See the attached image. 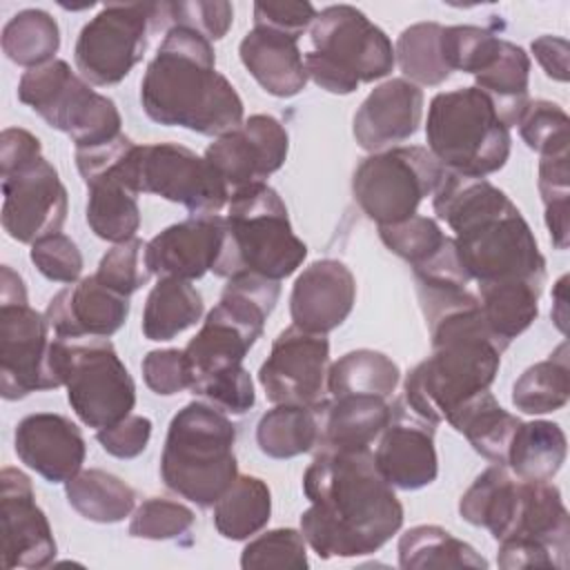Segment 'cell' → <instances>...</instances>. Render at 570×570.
<instances>
[{
	"instance_id": "obj_1",
	"label": "cell",
	"mask_w": 570,
	"mask_h": 570,
	"mask_svg": "<svg viewBox=\"0 0 570 570\" xmlns=\"http://www.w3.org/2000/svg\"><path fill=\"white\" fill-rule=\"evenodd\" d=\"M305 543L321 557H365L403 525V505L370 450H321L303 474Z\"/></svg>"
},
{
	"instance_id": "obj_2",
	"label": "cell",
	"mask_w": 570,
	"mask_h": 570,
	"mask_svg": "<svg viewBox=\"0 0 570 570\" xmlns=\"http://www.w3.org/2000/svg\"><path fill=\"white\" fill-rule=\"evenodd\" d=\"M434 214L454 232V247L470 281L479 285L546 283V258L505 191L485 178L448 171L432 200Z\"/></svg>"
},
{
	"instance_id": "obj_3",
	"label": "cell",
	"mask_w": 570,
	"mask_h": 570,
	"mask_svg": "<svg viewBox=\"0 0 570 570\" xmlns=\"http://www.w3.org/2000/svg\"><path fill=\"white\" fill-rule=\"evenodd\" d=\"M147 118L203 136H223L245 118L234 85L216 71L212 42L187 27H171L140 80Z\"/></svg>"
},
{
	"instance_id": "obj_4",
	"label": "cell",
	"mask_w": 570,
	"mask_h": 570,
	"mask_svg": "<svg viewBox=\"0 0 570 570\" xmlns=\"http://www.w3.org/2000/svg\"><path fill=\"white\" fill-rule=\"evenodd\" d=\"M432 354L405 376V401L414 414L441 423L470 396L490 390L505 347L490 334L479 296L425 318Z\"/></svg>"
},
{
	"instance_id": "obj_5",
	"label": "cell",
	"mask_w": 570,
	"mask_h": 570,
	"mask_svg": "<svg viewBox=\"0 0 570 570\" xmlns=\"http://www.w3.org/2000/svg\"><path fill=\"white\" fill-rule=\"evenodd\" d=\"M307 256V245L294 234L287 207L267 183L229 194L223 252L214 274L232 278L256 274L269 281L292 276Z\"/></svg>"
},
{
	"instance_id": "obj_6",
	"label": "cell",
	"mask_w": 570,
	"mask_h": 570,
	"mask_svg": "<svg viewBox=\"0 0 570 570\" xmlns=\"http://www.w3.org/2000/svg\"><path fill=\"white\" fill-rule=\"evenodd\" d=\"M236 425L205 401H191L169 421L160 454L163 483L183 499L212 508L238 476Z\"/></svg>"
},
{
	"instance_id": "obj_7",
	"label": "cell",
	"mask_w": 570,
	"mask_h": 570,
	"mask_svg": "<svg viewBox=\"0 0 570 570\" xmlns=\"http://www.w3.org/2000/svg\"><path fill=\"white\" fill-rule=\"evenodd\" d=\"M425 138L428 149L445 171L468 178L499 171L512 147L510 127L476 87L436 94L428 109Z\"/></svg>"
},
{
	"instance_id": "obj_8",
	"label": "cell",
	"mask_w": 570,
	"mask_h": 570,
	"mask_svg": "<svg viewBox=\"0 0 570 570\" xmlns=\"http://www.w3.org/2000/svg\"><path fill=\"white\" fill-rule=\"evenodd\" d=\"M309 40L312 51L303 56L307 78L330 94L347 96L361 82L385 78L396 62L387 33L352 4L316 11Z\"/></svg>"
},
{
	"instance_id": "obj_9",
	"label": "cell",
	"mask_w": 570,
	"mask_h": 570,
	"mask_svg": "<svg viewBox=\"0 0 570 570\" xmlns=\"http://www.w3.org/2000/svg\"><path fill=\"white\" fill-rule=\"evenodd\" d=\"M0 176L2 227L13 240L33 245L62 229L67 189L31 131L7 127L0 134Z\"/></svg>"
},
{
	"instance_id": "obj_10",
	"label": "cell",
	"mask_w": 570,
	"mask_h": 570,
	"mask_svg": "<svg viewBox=\"0 0 570 570\" xmlns=\"http://www.w3.org/2000/svg\"><path fill=\"white\" fill-rule=\"evenodd\" d=\"M18 98L49 127L67 134L76 149L98 147L120 136L122 118L116 102L91 89L60 58L27 69L18 82Z\"/></svg>"
},
{
	"instance_id": "obj_11",
	"label": "cell",
	"mask_w": 570,
	"mask_h": 570,
	"mask_svg": "<svg viewBox=\"0 0 570 570\" xmlns=\"http://www.w3.org/2000/svg\"><path fill=\"white\" fill-rule=\"evenodd\" d=\"M53 367L85 425L102 430L131 414L136 385L107 338L53 336Z\"/></svg>"
},
{
	"instance_id": "obj_12",
	"label": "cell",
	"mask_w": 570,
	"mask_h": 570,
	"mask_svg": "<svg viewBox=\"0 0 570 570\" xmlns=\"http://www.w3.org/2000/svg\"><path fill=\"white\" fill-rule=\"evenodd\" d=\"M53 367V336L45 314L27 301V287L9 265L0 269V394L18 401L60 387Z\"/></svg>"
},
{
	"instance_id": "obj_13",
	"label": "cell",
	"mask_w": 570,
	"mask_h": 570,
	"mask_svg": "<svg viewBox=\"0 0 570 570\" xmlns=\"http://www.w3.org/2000/svg\"><path fill=\"white\" fill-rule=\"evenodd\" d=\"M445 167L428 147H392L361 160L352 176V194L363 214L379 227L416 214L425 196H434Z\"/></svg>"
},
{
	"instance_id": "obj_14",
	"label": "cell",
	"mask_w": 570,
	"mask_h": 570,
	"mask_svg": "<svg viewBox=\"0 0 570 570\" xmlns=\"http://www.w3.org/2000/svg\"><path fill=\"white\" fill-rule=\"evenodd\" d=\"M136 154L138 145L125 134L98 147L76 149V167L87 185V225L114 245L134 238L140 227Z\"/></svg>"
},
{
	"instance_id": "obj_15",
	"label": "cell",
	"mask_w": 570,
	"mask_h": 570,
	"mask_svg": "<svg viewBox=\"0 0 570 570\" xmlns=\"http://www.w3.org/2000/svg\"><path fill=\"white\" fill-rule=\"evenodd\" d=\"M154 20L156 2L105 4L78 33L73 60L80 76L96 87L118 85L142 60Z\"/></svg>"
},
{
	"instance_id": "obj_16",
	"label": "cell",
	"mask_w": 570,
	"mask_h": 570,
	"mask_svg": "<svg viewBox=\"0 0 570 570\" xmlns=\"http://www.w3.org/2000/svg\"><path fill=\"white\" fill-rule=\"evenodd\" d=\"M570 517L550 481H523L517 517L499 541L497 563L514 568H568Z\"/></svg>"
},
{
	"instance_id": "obj_17",
	"label": "cell",
	"mask_w": 570,
	"mask_h": 570,
	"mask_svg": "<svg viewBox=\"0 0 570 570\" xmlns=\"http://www.w3.org/2000/svg\"><path fill=\"white\" fill-rule=\"evenodd\" d=\"M136 183L140 194L178 203L191 216H216L229 200V187L214 165L178 142L138 145Z\"/></svg>"
},
{
	"instance_id": "obj_18",
	"label": "cell",
	"mask_w": 570,
	"mask_h": 570,
	"mask_svg": "<svg viewBox=\"0 0 570 570\" xmlns=\"http://www.w3.org/2000/svg\"><path fill=\"white\" fill-rule=\"evenodd\" d=\"M330 341L296 325L283 330L258 370L265 396L274 405L321 407L327 392Z\"/></svg>"
},
{
	"instance_id": "obj_19",
	"label": "cell",
	"mask_w": 570,
	"mask_h": 570,
	"mask_svg": "<svg viewBox=\"0 0 570 570\" xmlns=\"http://www.w3.org/2000/svg\"><path fill=\"white\" fill-rule=\"evenodd\" d=\"M287 149L289 136L281 120L267 114H254L236 129L218 136L205 149V158L232 194L240 187L265 183L267 176L283 167Z\"/></svg>"
},
{
	"instance_id": "obj_20",
	"label": "cell",
	"mask_w": 570,
	"mask_h": 570,
	"mask_svg": "<svg viewBox=\"0 0 570 570\" xmlns=\"http://www.w3.org/2000/svg\"><path fill=\"white\" fill-rule=\"evenodd\" d=\"M0 510H2V566L47 568L58 552L47 514L36 503L29 476L16 468L0 472Z\"/></svg>"
},
{
	"instance_id": "obj_21",
	"label": "cell",
	"mask_w": 570,
	"mask_h": 570,
	"mask_svg": "<svg viewBox=\"0 0 570 570\" xmlns=\"http://www.w3.org/2000/svg\"><path fill=\"white\" fill-rule=\"evenodd\" d=\"M374 463L381 476L396 490H421L439 474L434 448V423L403 410V401L392 405V419L381 432Z\"/></svg>"
},
{
	"instance_id": "obj_22",
	"label": "cell",
	"mask_w": 570,
	"mask_h": 570,
	"mask_svg": "<svg viewBox=\"0 0 570 570\" xmlns=\"http://www.w3.org/2000/svg\"><path fill=\"white\" fill-rule=\"evenodd\" d=\"M223 240L225 216H191L156 234L145 245V263L158 278L196 281L214 269Z\"/></svg>"
},
{
	"instance_id": "obj_23",
	"label": "cell",
	"mask_w": 570,
	"mask_h": 570,
	"mask_svg": "<svg viewBox=\"0 0 570 570\" xmlns=\"http://www.w3.org/2000/svg\"><path fill=\"white\" fill-rule=\"evenodd\" d=\"M129 316V296L85 276L60 289L47 305L45 318L56 338H107Z\"/></svg>"
},
{
	"instance_id": "obj_24",
	"label": "cell",
	"mask_w": 570,
	"mask_h": 570,
	"mask_svg": "<svg viewBox=\"0 0 570 570\" xmlns=\"http://www.w3.org/2000/svg\"><path fill=\"white\" fill-rule=\"evenodd\" d=\"M18 459L49 483H67L85 463L87 445L80 428L62 414L36 412L16 425Z\"/></svg>"
},
{
	"instance_id": "obj_25",
	"label": "cell",
	"mask_w": 570,
	"mask_h": 570,
	"mask_svg": "<svg viewBox=\"0 0 570 570\" xmlns=\"http://www.w3.org/2000/svg\"><path fill=\"white\" fill-rule=\"evenodd\" d=\"M356 301V281L350 267L334 258L309 263L296 278L289 314L296 327L327 334L345 323Z\"/></svg>"
},
{
	"instance_id": "obj_26",
	"label": "cell",
	"mask_w": 570,
	"mask_h": 570,
	"mask_svg": "<svg viewBox=\"0 0 570 570\" xmlns=\"http://www.w3.org/2000/svg\"><path fill=\"white\" fill-rule=\"evenodd\" d=\"M423 120V91L405 78H390L374 87L352 120L361 149L381 151L412 138Z\"/></svg>"
},
{
	"instance_id": "obj_27",
	"label": "cell",
	"mask_w": 570,
	"mask_h": 570,
	"mask_svg": "<svg viewBox=\"0 0 570 570\" xmlns=\"http://www.w3.org/2000/svg\"><path fill=\"white\" fill-rule=\"evenodd\" d=\"M238 56L252 78L276 98H292L307 85L305 60L298 49V38L254 27L238 45Z\"/></svg>"
},
{
	"instance_id": "obj_28",
	"label": "cell",
	"mask_w": 570,
	"mask_h": 570,
	"mask_svg": "<svg viewBox=\"0 0 570 570\" xmlns=\"http://www.w3.org/2000/svg\"><path fill=\"white\" fill-rule=\"evenodd\" d=\"M321 414V450H370L392 419L387 399L370 394L327 396L318 407Z\"/></svg>"
},
{
	"instance_id": "obj_29",
	"label": "cell",
	"mask_w": 570,
	"mask_h": 570,
	"mask_svg": "<svg viewBox=\"0 0 570 570\" xmlns=\"http://www.w3.org/2000/svg\"><path fill=\"white\" fill-rule=\"evenodd\" d=\"M521 479H517L508 465L494 463L483 470L459 501V514L463 521L476 528H485L497 541H501L519 510Z\"/></svg>"
},
{
	"instance_id": "obj_30",
	"label": "cell",
	"mask_w": 570,
	"mask_h": 570,
	"mask_svg": "<svg viewBox=\"0 0 570 570\" xmlns=\"http://www.w3.org/2000/svg\"><path fill=\"white\" fill-rule=\"evenodd\" d=\"M459 434H463L470 445L492 463H508V448L519 428V416L510 414L499 405V401L483 390L468 401H463L456 410H452L445 419Z\"/></svg>"
},
{
	"instance_id": "obj_31",
	"label": "cell",
	"mask_w": 570,
	"mask_h": 570,
	"mask_svg": "<svg viewBox=\"0 0 570 570\" xmlns=\"http://www.w3.org/2000/svg\"><path fill=\"white\" fill-rule=\"evenodd\" d=\"M543 285L530 281H505L479 285V307L490 334L508 347L539 314Z\"/></svg>"
},
{
	"instance_id": "obj_32",
	"label": "cell",
	"mask_w": 570,
	"mask_h": 570,
	"mask_svg": "<svg viewBox=\"0 0 570 570\" xmlns=\"http://www.w3.org/2000/svg\"><path fill=\"white\" fill-rule=\"evenodd\" d=\"M474 78V87L492 100L501 120L514 127L530 102V56L519 45L501 40L494 60Z\"/></svg>"
},
{
	"instance_id": "obj_33",
	"label": "cell",
	"mask_w": 570,
	"mask_h": 570,
	"mask_svg": "<svg viewBox=\"0 0 570 570\" xmlns=\"http://www.w3.org/2000/svg\"><path fill=\"white\" fill-rule=\"evenodd\" d=\"M203 296L191 281L158 278L142 309V334L149 341H171L203 316Z\"/></svg>"
},
{
	"instance_id": "obj_34",
	"label": "cell",
	"mask_w": 570,
	"mask_h": 570,
	"mask_svg": "<svg viewBox=\"0 0 570 570\" xmlns=\"http://www.w3.org/2000/svg\"><path fill=\"white\" fill-rule=\"evenodd\" d=\"M566 434L552 421L519 423L510 448L508 463L517 479L552 481L566 461Z\"/></svg>"
},
{
	"instance_id": "obj_35",
	"label": "cell",
	"mask_w": 570,
	"mask_h": 570,
	"mask_svg": "<svg viewBox=\"0 0 570 570\" xmlns=\"http://www.w3.org/2000/svg\"><path fill=\"white\" fill-rule=\"evenodd\" d=\"M65 494L69 505L94 523H118L136 505V490L120 476L98 468L80 470L65 483Z\"/></svg>"
},
{
	"instance_id": "obj_36",
	"label": "cell",
	"mask_w": 570,
	"mask_h": 570,
	"mask_svg": "<svg viewBox=\"0 0 570 570\" xmlns=\"http://www.w3.org/2000/svg\"><path fill=\"white\" fill-rule=\"evenodd\" d=\"M272 514V492L258 476L238 474L214 503V525L229 541H245L261 532Z\"/></svg>"
},
{
	"instance_id": "obj_37",
	"label": "cell",
	"mask_w": 570,
	"mask_h": 570,
	"mask_svg": "<svg viewBox=\"0 0 570 570\" xmlns=\"http://www.w3.org/2000/svg\"><path fill=\"white\" fill-rule=\"evenodd\" d=\"M321 441L318 407L274 405L256 425L258 450L272 459H294Z\"/></svg>"
},
{
	"instance_id": "obj_38",
	"label": "cell",
	"mask_w": 570,
	"mask_h": 570,
	"mask_svg": "<svg viewBox=\"0 0 570 570\" xmlns=\"http://www.w3.org/2000/svg\"><path fill=\"white\" fill-rule=\"evenodd\" d=\"M399 566L403 570L488 568V561L445 528L414 525L399 539Z\"/></svg>"
},
{
	"instance_id": "obj_39",
	"label": "cell",
	"mask_w": 570,
	"mask_h": 570,
	"mask_svg": "<svg viewBox=\"0 0 570 570\" xmlns=\"http://www.w3.org/2000/svg\"><path fill=\"white\" fill-rule=\"evenodd\" d=\"M401 379L399 365L383 352L354 350L327 370V394H370L390 399Z\"/></svg>"
},
{
	"instance_id": "obj_40",
	"label": "cell",
	"mask_w": 570,
	"mask_h": 570,
	"mask_svg": "<svg viewBox=\"0 0 570 570\" xmlns=\"http://www.w3.org/2000/svg\"><path fill=\"white\" fill-rule=\"evenodd\" d=\"M568 345L561 343L546 361L530 365L512 385V403L525 414L557 412L570 396Z\"/></svg>"
},
{
	"instance_id": "obj_41",
	"label": "cell",
	"mask_w": 570,
	"mask_h": 570,
	"mask_svg": "<svg viewBox=\"0 0 570 570\" xmlns=\"http://www.w3.org/2000/svg\"><path fill=\"white\" fill-rule=\"evenodd\" d=\"M60 49V29L51 13L42 9L18 11L2 29L4 56L27 69L56 60Z\"/></svg>"
},
{
	"instance_id": "obj_42",
	"label": "cell",
	"mask_w": 570,
	"mask_h": 570,
	"mask_svg": "<svg viewBox=\"0 0 570 570\" xmlns=\"http://www.w3.org/2000/svg\"><path fill=\"white\" fill-rule=\"evenodd\" d=\"M441 31L439 22H416L401 31L394 58L412 85L436 87L452 73L441 56Z\"/></svg>"
},
{
	"instance_id": "obj_43",
	"label": "cell",
	"mask_w": 570,
	"mask_h": 570,
	"mask_svg": "<svg viewBox=\"0 0 570 570\" xmlns=\"http://www.w3.org/2000/svg\"><path fill=\"white\" fill-rule=\"evenodd\" d=\"M570 151L541 156L539 194L546 207V225L557 249L568 247V205H570Z\"/></svg>"
},
{
	"instance_id": "obj_44",
	"label": "cell",
	"mask_w": 570,
	"mask_h": 570,
	"mask_svg": "<svg viewBox=\"0 0 570 570\" xmlns=\"http://www.w3.org/2000/svg\"><path fill=\"white\" fill-rule=\"evenodd\" d=\"M499 36L474 24L443 27L441 31V56L450 71L481 73L497 56L501 47Z\"/></svg>"
},
{
	"instance_id": "obj_45",
	"label": "cell",
	"mask_w": 570,
	"mask_h": 570,
	"mask_svg": "<svg viewBox=\"0 0 570 570\" xmlns=\"http://www.w3.org/2000/svg\"><path fill=\"white\" fill-rule=\"evenodd\" d=\"M234 22V7L225 0H194V2H156L154 29L187 27L203 33L209 42L225 38Z\"/></svg>"
},
{
	"instance_id": "obj_46",
	"label": "cell",
	"mask_w": 570,
	"mask_h": 570,
	"mask_svg": "<svg viewBox=\"0 0 570 570\" xmlns=\"http://www.w3.org/2000/svg\"><path fill=\"white\" fill-rule=\"evenodd\" d=\"M379 236L383 245L410 263V267H416L425 263L430 256H434L448 240L450 236L443 234L439 223L430 216H410L401 223L394 225H383L379 227Z\"/></svg>"
},
{
	"instance_id": "obj_47",
	"label": "cell",
	"mask_w": 570,
	"mask_h": 570,
	"mask_svg": "<svg viewBox=\"0 0 570 570\" xmlns=\"http://www.w3.org/2000/svg\"><path fill=\"white\" fill-rule=\"evenodd\" d=\"M194 523L196 514L185 503L165 497H151L134 510L129 534L147 541H176L189 534Z\"/></svg>"
},
{
	"instance_id": "obj_48",
	"label": "cell",
	"mask_w": 570,
	"mask_h": 570,
	"mask_svg": "<svg viewBox=\"0 0 570 570\" xmlns=\"http://www.w3.org/2000/svg\"><path fill=\"white\" fill-rule=\"evenodd\" d=\"M517 125L523 142L539 156L566 154L570 147V120L557 102L530 100Z\"/></svg>"
},
{
	"instance_id": "obj_49",
	"label": "cell",
	"mask_w": 570,
	"mask_h": 570,
	"mask_svg": "<svg viewBox=\"0 0 570 570\" xmlns=\"http://www.w3.org/2000/svg\"><path fill=\"white\" fill-rule=\"evenodd\" d=\"M305 537L294 528L269 530L249 541L240 552V568H307Z\"/></svg>"
},
{
	"instance_id": "obj_50",
	"label": "cell",
	"mask_w": 570,
	"mask_h": 570,
	"mask_svg": "<svg viewBox=\"0 0 570 570\" xmlns=\"http://www.w3.org/2000/svg\"><path fill=\"white\" fill-rule=\"evenodd\" d=\"M145 245L140 238H129L125 243H116L98 263V272L94 274L105 287L131 296L138 292L151 276L145 263Z\"/></svg>"
},
{
	"instance_id": "obj_51",
	"label": "cell",
	"mask_w": 570,
	"mask_h": 570,
	"mask_svg": "<svg viewBox=\"0 0 570 570\" xmlns=\"http://www.w3.org/2000/svg\"><path fill=\"white\" fill-rule=\"evenodd\" d=\"M189 390L225 414H245L256 403L252 376L243 365L203 376L194 381Z\"/></svg>"
},
{
	"instance_id": "obj_52",
	"label": "cell",
	"mask_w": 570,
	"mask_h": 570,
	"mask_svg": "<svg viewBox=\"0 0 570 570\" xmlns=\"http://www.w3.org/2000/svg\"><path fill=\"white\" fill-rule=\"evenodd\" d=\"M29 256L38 272L49 281L71 285L82 274V254L78 245L62 232L36 240Z\"/></svg>"
},
{
	"instance_id": "obj_53",
	"label": "cell",
	"mask_w": 570,
	"mask_h": 570,
	"mask_svg": "<svg viewBox=\"0 0 570 570\" xmlns=\"http://www.w3.org/2000/svg\"><path fill=\"white\" fill-rule=\"evenodd\" d=\"M142 379L154 394L174 396L178 392L189 390L191 372L183 350H151L142 358Z\"/></svg>"
},
{
	"instance_id": "obj_54",
	"label": "cell",
	"mask_w": 570,
	"mask_h": 570,
	"mask_svg": "<svg viewBox=\"0 0 570 570\" xmlns=\"http://www.w3.org/2000/svg\"><path fill=\"white\" fill-rule=\"evenodd\" d=\"M151 421L142 414H129L122 421L96 432L102 450L116 459H136L147 450L151 439Z\"/></svg>"
},
{
	"instance_id": "obj_55",
	"label": "cell",
	"mask_w": 570,
	"mask_h": 570,
	"mask_svg": "<svg viewBox=\"0 0 570 570\" xmlns=\"http://www.w3.org/2000/svg\"><path fill=\"white\" fill-rule=\"evenodd\" d=\"M316 9L312 2H256L254 4V27H269L274 31L301 38V33L312 27Z\"/></svg>"
},
{
	"instance_id": "obj_56",
	"label": "cell",
	"mask_w": 570,
	"mask_h": 570,
	"mask_svg": "<svg viewBox=\"0 0 570 570\" xmlns=\"http://www.w3.org/2000/svg\"><path fill=\"white\" fill-rule=\"evenodd\" d=\"M532 53L537 58V62L541 65V69L546 71L548 78L557 80V82H568L570 78V67H568V40L561 36H539L537 40H532Z\"/></svg>"
}]
</instances>
